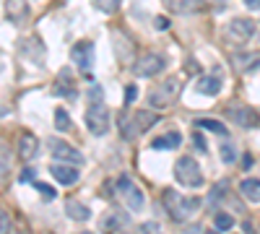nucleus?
I'll return each mask as SVG.
<instances>
[{
	"mask_svg": "<svg viewBox=\"0 0 260 234\" xmlns=\"http://www.w3.org/2000/svg\"><path fill=\"white\" fill-rule=\"evenodd\" d=\"M161 203H164V208H167L169 219L177 221V224L187 221L195 211L201 208V198H182L177 190H172V187H167L164 193H161Z\"/></svg>",
	"mask_w": 260,
	"mask_h": 234,
	"instance_id": "obj_1",
	"label": "nucleus"
},
{
	"mask_svg": "<svg viewBox=\"0 0 260 234\" xmlns=\"http://www.w3.org/2000/svg\"><path fill=\"white\" fill-rule=\"evenodd\" d=\"M159 122V115L151 112V110H138L136 115L130 117H122L120 122V130H122V138L125 141H136L138 136H143L146 130H151Z\"/></svg>",
	"mask_w": 260,
	"mask_h": 234,
	"instance_id": "obj_2",
	"label": "nucleus"
},
{
	"mask_svg": "<svg viewBox=\"0 0 260 234\" xmlns=\"http://www.w3.org/2000/svg\"><path fill=\"white\" fill-rule=\"evenodd\" d=\"M175 180H177L180 185H185V187H195V190L206 185L201 166H198V161H195L192 156H182V159L175 161Z\"/></svg>",
	"mask_w": 260,
	"mask_h": 234,
	"instance_id": "obj_3",
	"label": "nucleus"
},
{
	"mask_svg": "<svg viewBox=\"0 0 260 234\" xmlns=\"http://www.w3.org/2000/svg\"><path fill=\"white\" fill-rule=\"evenodd\" d=\"M117 195H120V200L133 211V214H138V211H143V206H146V198H143V190L130 180L127 175H122V177H117Z\"/></svg>",
	"mask_w": 260,
	"mask_h": 234,
	"instance_id": "obj_4",
	"label": "nucleus"
},
{
	"mask_svg": "<svg viewBox=\"0 0 260 234\" xmlns=\"http://www.w3.org/2000/svg\"><path fill=\"white\" fill-rule=\"evenodd\" d=\"M83 120H86V127H89L91 136H107V130H110V110L104 107V102L89 104Z\"/></svg>",
	"mask_w": 260,
	"mask_h": 234,
	"instance_id": "obj_5",
	"label": "nucleus"
},
{
	"mask_svg": "<svg viewBox=\"0 0 260 234\" xmlns=\"http://www.w3.org/2000/svg\"><path fill=\"white\" fill-rule=\"evenodd\" d=\"M177 94H180V78H167L159 89H154L151 91V96H148V104L151 107H156V110H161V107H169L172 102L177 99Z\"/></svg>",
	"mask_w": 260,
	"mask_h": 234,
	"instance_id": "obj_6",
	"label": "nucleus"
},
{
	"mask_svg": "<svg viewBox=\"0 0 260 234\" xmlns=\"http://www.w3.org/2000/svg\"><path fill=\"white\" fill-rule=\"evenodd\" d=\"M164 68H167V60H164V55H159V52H146V55H141V57L133 62V71H136V76H141V78L159 76Z\"/></svg>",
	"mask_w": 260,
	"mask_h": 234,
	"instance_id": "obj_7",
	"label": "nucleus"
},
{
	"mask_svg": "<svg viewBox=\"0 0 260 234\" xmlns=\"http://www.w3.org/2000/svg\"><path fill=\"white\" fill-rule=\"evenodd\" d=\"M255 34V21L252 18H232L226 24V39L234 45H245Z\"/></svg>",
	"mask_w": 260,
	"mask_h": 234,
	"instance_id": "obj_8",
	"label": "nucleus"
},
{
	"mask_svg": "<svg viewBox=\"0 0 260 234\" xmlns=\"http://www.w3.org/2000/svg\"><path fill=\"white\" fill-rule=\"evenodd\" d=\"M50 154H52V159H57L60 164H73V166L83 164V154L78 151V148H73L71 143L60 141V138L50 141Z\"/></svg>",
	"mask_w": 260,
	"mask_h": 234,
	"instance_id": "obj_9",
	"label": "nucleus"
},
{
	"mask_svg": "<svg viewBox=\"0 0 260 234\" xmlns=\"http://www.w3.org/2000/svg\"><path fill=\"white\" fill-rule=\"evenodd\" d=\"M71 57H73V62H76L81 71L89 73V71H91V62H94V42H91V39L76 42L73 50H71Z\"/></svg>",
	"mask_w": 260,
	"mask_h": 234,
	"instance_id": "obj_10",
	"label": "nucleus"
},
{
	"mask_svg": "<svg viewBox=\"0 0 260 234\" xmlns=\"http://www.w3.org/2000/svg\"><path fill=\"white\" fill-rule=\"evenodd\" d=\"M112 45H115V55L120 62H133V55H136V42L130 39L125 31H115L112 34Z\"/></svg>",
	"mask_w": 260,
	"mask_h": 234,
	"instance_id": "obj_11",
	"label": "nucleus"
},
{
	"mask_svg": "<svg viewBox=\"0 0 260 234\" xmlns=\"http://www.w3.org/2000/svg\"><path fill=\"white\" fill-rule=\"evenodd\" d=\"M52 94L55 96H65V99H76V83H73L71 68H62L57 73V81L52 83Z\"/></svg>",
	"mask_w": 260,
	"mask_h": 234,
	"instance_id": "obj_12",
	"label": "nucleus"
},
{
	"mask_svg": "<svg viewBox=\"0 0 260 234\" xmlns=\"http://www.w3.org/2000/svg\"><path fill=\"white\" fill-rule=\"evenodd\" d=\"M50 175L55 177L57 185L71 187V185L78 182V166H73V164H60V161H57V164L50 166Z\"/></svg>",
	"mask_w": 260,
	"mask_h": 234,
	"instance_id": "obj_13",
	"label": "nucleus"
},
{
	"mask_svg": "<svg viewBox=\"0 0 260 234\" xmlns=\"http://www.w3.org/2000/svg\"><path fill=\"white\" fill-rule=\"evenodd\" d=\"M229 117L240 127H257L260 125V115L255 110H250V107H237L234 104V107H229Z\"/></svg>",
	"mask_w": 260,
	"mask_h": 234,
	"instance_id": "obj_14",
	"label": "nucleus"
},
{
	"mask_svg": "<svg viewBox=\"0 0 260 234\" xmlns=\"http://www.w3.org/2000/svg\"><path fill=\"white\" fill-rule=\"evenodd\" d=\"M167 8L177 16H192V13H201L206 3L203 0H167Z\"/></svg>",
	"mask_w": 260,
	"mask_h": 234,
	"instance_id": "obj_15",
	"label": "nucleus"
},
{
	"mask_svg": "<svg viewBox=\"0 0 260 234\" xmlns=\"http://www.w3.org/2000/svg\"><path fill=\"white\" fill-rule=\"evenodd\" d=\"M37 151H39V138H37L34 133L24 130V133L18 136V154H21V159L31 161V159L37 156Z\"/></svg>",
	"mask_w": 260,
	"mask_h": 234,
	"instance_id": "obj_16",
	"label": "nucleus"
},
{
	"mask_svg": "<svg viewBox=\"0 0 260 234\" xmlns=\"http://www.w3.org/2000/svg\"><path fill=\"white\" fill-rule=\"evenodd\" d=\"M182 146V136L177 130H169L164 133L161 138H156L154 143H151V148H156V151H175V148Z\"/></svg>",
	"mask_w": 260,
	"mask_h": 234,
	"instance_id": "obj_17",
	"label": "nucleus"
},
{
	"mask_svg": "<svg viewBox=\"0 0 260 234\" xmlns=\"http://www.w3.org/2000/svg\"><path fill=\"white\" fill-rule=\"evenodd\" d=\"M65 214L73 221H89L91 219V208L83 206L81 200H65Z\"/></svg>",
	"mask_w": 260,
	"mask_h": 234,
	"instance_id": "obj_18",
	"label": "nucleus"
},
{
	"mask_svg": "<svg viewBox=\"0 0 260 234\" xmlns=\"http://www.w3.org/2000/svg\"><path fill=\"white\" fill-rule=\"evenodd\" d=\"M6 13L11 21H26L31 11L26 0H6Z\"/></svg>",
	"mask_w": 260,
	"mask_h": 234,
	"instance_id": "obj_19",
	"label": "nucleus"
},
{
	"mask_svg": "<svg viewBox=\"0 0 260 234\" xmlns=\"http://www.w3.org/2000/svg\"><path fill=\"white\" fill-rule=\"evenodd\" d=\"M195 89H198L201 94H206V96H216L221 91V78L219 76H203L198 83H195Z\"/></svg>",
	"mask_w": 260,
	"mask_h": 234,
	"instance_id": "obj_20",
	"label": "nucleus"
},
{
	"mask_svg": "<svg viewBox=\"0 0 260 234\" xmlns=\"http://www.w3.org/2000/svg\"><path fill=\"white\" fill-rule=\"evenodd\" d=\"M240 193H242L250 203H260V180H255V177L242 180V182H240Z\"/></svg>",
	"mask_w": 260,
	"mask_h": 234,
	"instance_id": "obj_21",
	"label": "nucleus"
},
{
	"mask_svg": "<svg viewBox=\"0 0 260 234\" xmlns=\"http://www.w3.org/2000/svg\"><path fill=\"white\" fill-rule=\"evenodd\" d=\"M55 130L57 133H68L71 130V115L65 110H55Z\"/></svg>",
	"mask_w": 260,
	"mask_h": 234,
	"instance_id": "obj_22",
	"label": "nucleus"
},
{
	"mask_svg": "<svg viewBox=\"0 0 260 234\" xmlns=\"http://www.w3.org/2000/svg\"><path fill=\"white\" fill-rule=\"evenodd\" d=\"M213 226H216V231H229V229L234 226L232 214H224V211H219V214L213 216Z\"/></svg>",
	"mask_w": 260,
	"mask_h": 234,
	"instance_id": "obj_23",
	"label": "nucleus"
},
{
	"mask_svg": "<svg viewBox=\"0 0 260 234\" xmlns=\"http://www.w3.org/2000/svg\"><path fill=\"white\" fill-rule=\"evenodd\" d=\"M195 125H198V127H203V130H211V133L226 136V125H224V122H216V120H198Z\"/></svg>",
	"mask_w": 260,
	"mask_h": 234,
	"instance_id": "obj_24",
	"label": "nucleus"
},
{
	"mask_svg": "<svg viewBox=\"0 0 260 234\" xmlns=\"http://www.w3.org/2000/svg\"><path fill=\"white\" fill-rule=\"evenodd\" d=\"M8 166H11V148L3 138H0V175L8 172Z\"/></svg>",
	"mask_w": 260,
	"mask_h": 234,
	"instance_id": "obj_25",
	"label": "nucleus"
},
{
	"mask_svg": "<svg viewBox=\"0 0 260 234\" xmlns=\"http://www.w3.org/2000/svg\"><path fill=\"white\" fill-rule=\"evenodd\" d=\"M94 6H96V11L110 16V13H115L120 8V0H94Z\"/></svg>",
	"mask_w": 260,
	"mask_h": 234,
	"instance_id": "obj_26",
	"label": "nucleus"
},
{
	"mask_svg": "<svg viewBox=\"0 0 260 234\" xmlns=\"http://www.w3.org/2000/svg\"><path fill=\"white\" fill-rule=\"evenodd\" d=\"M122 226V221H120V216L117 214H112V216H107V219H102V231H115V229H120Z\"/></svg>",
	"mask_w": 260,
	"mask_h": 234,
	"instance_id": "obj_27",
	"label": "nucleus"
},
{
	"mask_svg": "<svg viewBox=\"0 0 260 234\" xmlns=\"http://www.w3.org/2000/svg\"><path fill=\"white\" fill-rule=\"evenodd\" d=\"M221 161H224V164H234V161H237V151H234V146H232V143H226V141L221 143Z\"/></svg>",
	"mask_w": 260,
	"mask_h": 234,
	"instance_id": "obj_28",
	"label": "nucleus"
},
{
	"mask_svg": "<svg viewBox=\"0 0 260 234\" xmlns=\"http://www.w3.org/2000/svg\"><path fill=\"white\" fill-rule=\"evenodd\" d=\"M224 190H226V185L224 182H219L213 190H211V195H208V206H213V203H219V198L224 195Z\"/></svg>",
	"mask_w": 260,
	"mask_h": 234,
	"instance_id": "obj_29",
	"label": "nucleus"
},
{
	"mask_svg": "<svg viewBox=\"0 0 260 234\" xmlns=\"http://www.w3.org/2000/svg\"><path fill=\"white\" fill-rule=\"evenodd\" d=\"M136 99H138V86H136V83H130V86L125 89V107H130Z\"/></svg>",
	"mask_w": 260,
	"mask_h": 234,
	"instance_id": "obj_30",
	"label": "nucleus"
},
{
	"mask_svg": "<svg viewBox=\"0 0 260 234\" xmlns=\"http://www.w3.org/2000/svg\"><path fill=\"white\" fill-rule=\"evenodd\" d=\"M31 185H34V187H37V190H39V193L45 195L47 200H55V190H52L50 185H45V182H31Z\"/></svg>",
	"mask_w": 260,
	"mask_h": 234,
	"instance_id": "obj_31",
	"label": "nucleus"
},
{
	"mask_svg": "<svg viewBox=\"0 0 260 234\" xmlns=\"http://www.w3.org/2000/svg\"><path fill=\"white\" fill-rule=\"evenodd\" d=\"M11 231V219L6 211H0V234H8Z\"/></svg>",
	"mask_w": 260,
	"mask_h": 234,
	"instance_id": "obj_32",
	"label": "nucleus"
},
{
	"mask_svg": "<svg viewBox=\"0 0 260 234\" xmlns=\"http://www.w3.org/2000/svg\"><path fill=\"white\" fill-rule=\"evenodd\" d=\"M18 182H24V185L26 182H34V169H24V172L18 175Z\"/></svg>",
	"mask_w": 260,
	"mask_h": 234,
	"instance_id": "obj_33",
	"label": "nucleus"
},
{
	"mask_svg": "<svg viewBox=\"0 0 260 234\" xmlns=\"http://www.w3.org/2000/svg\"><path fill=\"white\" fill-rule=\"evenodd\" d=\"M141 231H143V234H161L156 224H143V226H141Z\"/></svg>",
	"mask_w": 260,
	"mask_h": 234,
	"instance_id": "obj_34",
	"label": "nucleus"
},
{
	"mask_svg": "<svg viewBox=\"0 0 260 234\" xmlns=\"http://www.w3.org/2000/svg\"><path fill=\"white\" fill-rule=\"evenodd\" d=\"M192 138H195V146H198L201 151H208V146H206V141H203V136H201V133H195Z\"/></svg>",
	"mask_w": 260,
	"mask_h": 234,
	"instance_id": "obj_35",
	"label": "nucleus"
},
{
	"mask_svg": "<svg viewBox=\"0 0 260 234\" xmlns=\"http://www.w3.org/2000/svg\"><path fill=\"white\" fill-rule=\"evenodd\" d=\"M252 164H255V159H252V154H245V156H242V169H250Z\"/></svg>",
	"mask_w": 260,
	"mask_h": 234,
	"instance_id": "obj_36",
	"label": "nucleus"
},
{
	"mask_svg": "<svg viewBox=\"0 0 260 234\" xmlns=\"http://www.w3.org/2000/svg\"><path fill=\"white\" fill-rule=\"evenodd\" d=\"M245 6H247L250 11H260V0H245Z\"/></svg>",
	"mask_w": 260,
	"mask_h": 234,
	"instance_id": "obj_37",
	"label": "nucleus"
},
{
	"mask_svg": "<svg viewBox=\"0 0 260 234\" xmlns=\"http://www.w3.org/2000/svg\"><path fill=\"white\" fill-rule=\"evenodd\" d=\"M156 29H169V21L167 18H156Z\"/></svg>",
	"mask_w": 260,
	"mask_h": 234,
	"instance_id": "obj_38",
	"label": "nucleus"
},
{
	"mask_svg": "<svg viewBox=\"0 0 260 234\" xmlns=\"http://www.w3.org/2000/svg\"><path fill=\"white\" fill-rule=\"evenodd\" d=\"M206 234H219V231H216V229H211V231H206Z\"/></svg>",
	"mask_w": 260,
	"mask_h": 234,
	"instance_id": "obj_39",
	"label": "nucleus"
},
{
	"mask_svg": "<svg viewBox=\"0 0 260 234\" xmlns=\"http://www.w3.org/2000/svg\"><path fill=\"white\" fill-rule=\"evenodd\" d=\"M76 234H94V231H76Z\"/></svg>",
	"mask_w": 260,
	"mask_h": 234,
	"instance_id": "obj_40",
	"label": "nucleus"
}]
</instances>
